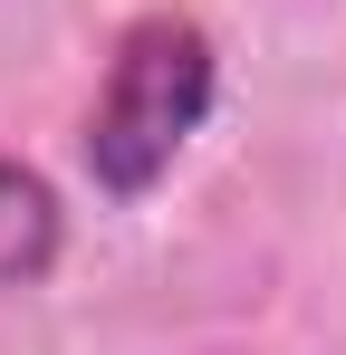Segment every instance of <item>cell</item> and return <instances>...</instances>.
I'll return each instance as SVG.
<instances>
[{"label":"cell","instance_id":"cell-1","mask_svg":"<svg viewBox=\"0 0 346 355\" xmlns=\"http://www.w3.org/2000/svg\"><path fill=\"white\" fill-rule=\"evenodd\" d=\"M222 106V39L192 10H135L115 29L97 96L77 116V173L106 211H135L173 182V164L192 154V135Z\"/></svg>","mask_w":346,"mask_h":355},{"label":"cell","instance_id":"cell-2","mask_svg":"<svg viewBox=\"0 0 346 355\" xmlns=\"http://www.w3.org/2000/svg\"><path fill=\"white\" fill-rule=\"evenodd\" d=\"M58 259H67V202L39 164L0 154V297L19 288H49Z\"/></svg>","mask_w":346,"mask_h":355}]
</instances>
